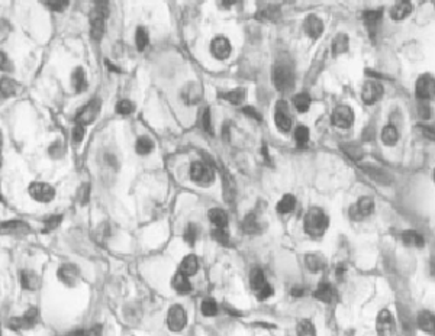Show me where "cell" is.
I'll use <instances>...</instances> for the list:
<instances>
[{
	"instance_id": "obj_1",
	"label": "cell",
	"mask_w": 435,
	"mask_h": 336,
	"mask_svg": "<svg viewBox=\"0 0 435 336\" xmlns=\"http://www.w3.org/2000/svg\"><path fill=\"white\" fill-rule=\"evenodd\" d=\"M303 226H305V232L307 235H310L314 238H319L328 229L330 219L324 210H321L319 208H312L306 213Z\"/></svg>"
},
{
	"instance_id": "obj_2",
	"label": "cell",
	"mask_w": 435,
	"mask_h": 336,
	"mask_svg": "<svg viewBox=\"0 0 435 336\" xmlns=\"http://www.w3.org/2000/svg\"><path fill=\"white\" fill-rule=\"evenodd\" d=\"M109 15L107 5H96L90 15V35L94 41H100L105 34V21Z\"/></svg>"
},
{
	"instance_id": "obj_3",
	"label": "cell",
	"mask_w": 435,
	"mask_h": 336,
	"mask_svg": "<svg viewBox=\"0 0 435 336\" xmlns=\"http://www.w3.org/2000/svg\"><path fill=\"white\" fill-rule=\"evenodd\" d=\"M294 76L289 65L279 64L273 70V83L279 92H287L293 87Z\"/></svg>"
},
{
	"instance_id": "obj_4",
	"label": "cell",
	"mask_w": 435,
	"mask_h": 336,
	"mask_svg": "<svg viewBox=\"0 0 435 336\" xmlns=\"http://www.w3.org/2000/svg\"><path fill=\"white\" fill-rule=\"evenodd\" d=\"M190 178L198 184L208 185L215 180V171L209 164L195 161L190 165Z\"/></svg>"
},
{
	"instance_id": "obj_5",
	"label": "cell",
	"mask_w": 435,
	"mask_h": 336,
	"mask_svg": "<svg viewBox=\"0 0 435 336\" xmlns=\"http://www.w3.org/2000/svg\"><path fill=\"white\" fill-rule=\"evenodd\" d=\"M100 107H102L100 99H92V100L77 113V116H76V123H77V125H83V126L93 123L94 120H96V117H97V115H99V112H100Z\"/></svg>"
},
{
	"instance_id": "obj_6",
	"label": "cell",
	"mask_w": 435,
	"mask_h": 336,
	"mask_svg": "<svg viewBox=\"0 0 435 336\" xmlns=\"http://www.w3.org/2000/svg\"><path fill=\"white\" fill-rule=\"evenodd\" d=\"M331 122H332L334 126L341 127V129L350 127L354 123L353 109L350 106H345V104L337 106L334 109L332 115H331Z\"/></svg>"
},
{
	"instance_id": "obj_7",
	"label": "cell",
	"mask_w": 435,
	"mask_h": 336,
	"mask_svg": "<svg viewBox=\"0 0 435 336\" xmlns=\"http://www.w3.org/2000/svg\"><path fill=\"white\" fill-rule=\"evenodd\" d=\"M167 324H168V329L173 330V332L183 330L184 326L188 324L186 310L181 306H178V304L171 306L170 310H168V314H167Z\"/></svg>"
},
{
	"instance_id": "obj_8",
	"label": "cell",
	"mask_w": 435,
	"mask_h": 336,
	"mask_svg": "<svg viewBox=\"0 0 435 336\" xmlns=\"http://www.w3.org/2000/svg\"><path fill=\"white\" fill-rule=\"evenodd\" d=\"M383 93H385V89L379 81H365L363 89H361V99L365 104L371 106L383 97Z\"/></svg>"
},
{
	"instance_id": "obj_9",
	"label": "cell",
	"mask_w": 435,
	"mask_h": 336,
	"mask_svg": "<svg viewBox=\"0 0 435 336\" xmlns=\"http://www.w3.org/2000/svg\"><path fill=\"white\" fill-rule=\"evenodd\" d=\"M416 97L421 100H431L434 99L435 93V83L434 77L431 74H423L416 81Z\"/></svg>"
},
{
	"instance_id": "obj_10",
	"label": "cell",
	"mask_w": 435,
	"mask_h": 336,
	"mask_svg": "<svg viewBox=\"0 0 435 336\" xmlns=\"http://www.w3.org/2000/svg\"><path fill=\"white\" fill-rule=\"evenodd\" d=\"M29 194L31 197L36 200V201H41V203H48L51 201L54 196H55V190L52 185L47 184V183H32L29 185Z\"/></svg>"
},
{
	"instance_id": "obj_11",
	"label": "cell",
	"mask_w": 435,
	"mask_h": 336,
	"mask_svg": "<svg viewBox=\"0 0 435 336\" xmlns=\"http://www.w3.org/2000/svg\"><path fill=\"white\" fill-rule=\"evenodd\" d=\"M375 210V200L371 197L368 196H363L357 205L351 208V216L354 219H361V218H367L373 213Z\"/></svg>"
},
{
	"instance_id": "obj_12",
	"label": "cell",
	"mask_w": 435,
	"mask_h": 336,
	"mask_svg": "<svg viewBox=\"0 0 435 336\" xmlns=\"http://www.w3.org/2000/svg\"><path fill=\"white\" fill-rule=\"evenodd\" d=\"M38 320V310L35 307L29 309L22 317H13L9 320V326L13 329H29L36 323Z\"/></svg>"
},
{
	"instance_id": "obj_13",
	"label": "cell",
	"mask_w": 435,
	"mask_h": 336,
	"mask_svg": "<svg viewBox=\"0 0 435 336\" xmlns=\"http://www.w3.org/2000/svg\"><path fill=\"white\" fill-rule=\"evenodd\" d=\"M211 51L213 54V57L216 59H226V58L231 55V44L229 41L225 38V36H218L212 41L211 44Z\"/></svg>"
},
{
	"instance_id": "obj_14",
	"label": "cell",
	"mask_w": 435,
	"mask_h": 336,
	"mask_svg": "<svg viewBox=\"0 0 435 336\" xmlns=\"http://www.w3.org/2000/svg\"><path fill=\"white\" fill-rule=\"evenodd\" d=\"M377 332L380 335H392L395 332V320L389 310H382L376 320Z\"/></svg>"
},
{
	"instance_id": "obj_15",
	"label": "cell",
	"mask_w": 435,
	"mask_h": 336,
	"mask_svg": "<svg viewBox=\"0 0 435 336\" xmlns=\"http://www.w3.org/2000/svg\"><path fill=\"white\" fill-rule=\"evenodd\" d=\"M58 278L66 284V286H70V287H74L79 280H80V271L76 265H63L58 270L57 273Z\"/></svg>"
},
{
	"instance_id": "obj_16",
	"label": "cell",
	"mask_w": 435,
	"mask_h": 336,
	"mask_svg": "<svg viewBox=\"0 0 435 336\" xmlns=\"http://www.w3.org/2000/svg\"><path fill=\"white\" fill-rule=\"evenodd\" d=\"M183 100L186 102V104L192 106V104H196L198 102H200L202 96H203V90H202V86L196 81H190L188 86L183 89Z\"/></svg>"
},
{
	"instance_id": "obj_17",
	"label": "cell",
	"mask_w": 435,
	"mask_h": 336,
	"mask_svg": "<svg viewBox=\"0 0 435 336\" xmlns=\"http://www.w3.org/2000/svg\"><path fill=\"white\" fill-rule=\"evenodd\" d=\"M303 29H305L307 36L317 39L324 32V22L315 15H309L303 22Z\"/></svg>"
},
{
	"instance_id": "obj_18",
	"label": "cell",
	"mask_w": 435,
	"mask_h": 336,
	"mask_svg": "<svg viewBox=\"0 0 435 336\" xmlns=\"http://www.w3.org/2000/svg\"><path fill=\"white\" fill-rule=\"evenodd\" d=\"M274 122L277 127L282 130V132H289L290 127H292V119L287 115V109H286V103L284 102H280L277 103V110H276V115H274Z\"/></svg>"
},
{
	"instance_id": "obj_19",
	"label": "cell",
	"mask_w": 435,
	"mask_h": 336,
	"mask_svg": "<svg viewBox=\"0 0 435 336\" xmlns=\"http://www.w3.org/2000/svg\"><path fill=\"white\" fill-rule=\"evenodd\" d=\"M412 9H413V6H412L411 0H399V2L392 8L390 18H392L393 21H403V19H406V18L411 15Z\"/></svg>"
},
{
	"instance_id": "obj_20",
	"label": "cell",
	"mask_w": 435,
	"mask_h": 336,
	"mask_svg": "<svg viewBox=\"0 0 435 336\" xmlns=\"http://www.w3.org/2000/svg\"><path fill=\"white\" fill-rule=\"evenodd\" d=\"M178 271H180L181 274H184L186 277L195 276V274L199 271V261H198L196 255H188V256L181 261Z\"/></svg>"
},
{
	"instance_id": "obj_21",
	"label": "cell",
	"mask_w": 435,
	"mask_h": 336,
	"mask_svg": "<svg viewBox=\"0 0 435 336\" xmlns=\"http://www.w3.org/2000/svg\"><path fill=\"white\" fill-rule=\"evenodd\" d=\"M305 262L307 270L312 273L322 271L327 266V259L322 254H307L305 258Z\"/></svg>"
},
{
	"instance_id": "obj_22",
	"label": "cell",
	"mask_w": 435,
	"mask_h": 336,
	"mask_svg": "<svg viewBox=\"0 0 435 336\" xmlns=\"http://www.w3.org/2000/svg\"><path fill=\"white\" fill-rule=\"evenodd\" d=\"M29 231V226L22 220H8L0 225V232L3 233H22Z\"/></svg>"
},
{
	"instance_id": "obj_23",
	"label": "cell",
	"mask_w": 435,
	"mask_h": 336,
	"mask_svg": "<svg viewBox=\"0 0 435 336\" xmlns=\"http://www.w3.org/2000/svg\"><path fill=\"white\" fill-rule=\"evenodd\" d=\"M171 287L176 290L177 293L180 294H186V293H190L192 291V284L188 280V277L184 274H181L180 271L173 276V280H171Z\"/></svg>"
},
{
	"instance_id": "obj_24",
	"label": "cell",
	"mask_w": 435,
	"mask_h": 336,
	"mask_svg": "<svg viewBox=\"0 0 435 336\" xmlns=\"http://www.w3.org/2000/svg\"><path fill=\"white\" fill-rule=\"evenodd\" d=\"M71 84H73V89L77 93L84 92L87 89V77H86V73L83 69H76L71 74Z\"/></svg>"
},
{
	"instance_id": "obj_25",
	"label": "cell",
	"mask_w": 435,
	"mask_h": 336,
	"mask_svg": "<svg viewBox=\"0 0 435 336\" xmlns=\"http://www.w3.org/2000/svg\"><path fill=\"white\" fill-rule=\"evenodd\" d=\"M314 297L322 303H331V300L334 299V287L330 283H321L314 293Z\"/></svg>"
},
{
	"instance_id": "obj_26",
	"label": "cell",
	"mask_w": 435,
	"mask_h": 336,
	"mask_svg": "<svg viewBox=\"0 0 435 336\" xmlns=\"http://www.w3.org/2000/svg\"><path fill=\"white\" fill-rule=\"evenodd\" d=\"M208 218L215 225V228H226V225H228V215L222 209H211L209 213H208Z\"/></svg>"
},
{
	"instance_id": "obj_27",
	"label": "cell",
	"mask_w": 435,
	"mask_h": 336,
	"mask_svg": "<svg viewBox=\"0 0 435 336\" xmlns=\"http://www.w3.org/2000/svg\"><path fill=\"white\" fill-rule=\"evenodd\" d=\"M221 99H224L226 102H229L231 104H242V102L245 100V90L244 89H234L229 92H222L218 94Z\"/></svg>"
},
{
	"instance_id": "obj_28",
	"label": "cell",
	"mask_w": 435,
	"mask_h": 336,
	"mask_svg": "<svg viewBox=\"0 0 435 336\" xmlns=\"http://www.w3.org/2000/svg\"><path fill=\"white\" fill-rule=\"evenodd\" d=\"M434 314L431 312H421L418 314V326L422 329L423 332L434 335Z\"/></svg>"
},
{
	"instance_id": "obj_29",
	"label": "cell",
	"mask_w": 435,
	"mask_h": 336,
	"mask_svg": "<svg viewBox=\"0 0 435 336\" xmlns=\"http://www.w3.org/2000/svg\"><path fill=\"white\" fill-rule=\"evenodd\" d=\"M399 141V132L396 126L393 125H388V126L383 127L382 130V142L388 147H395Z\"/></svg>"
},
{
	"instance_id": "obj_30",
	"label": "cell",
	"mask_w": 435,
	"mask_h": 336,
	"mask_svg": "<svg viewBox=\"0 0 435 336\" xmlns=\"http://www.w3.org/2000/svg\"><path fill=\"white\" fill-rule=\"evenodd\" d=\"M21 284L25 290L34 291L39 287V278L32 271H22L21 273Z\"/></svg>"
},
{
	"instance_id": "obj_31",
	"label": "cell",
	"mask_w": 435,
	"mask_h": 336,
	"mask_svg": "<svg viewBox=\"0 0 435 336\" xmlns=\"http://www.w3.org/2000/svg\"><path fill=\"white\" fill-rule=\"evenodd\" d=\"M250 284H251V289L254 290L256 294L267 284L266 277H264V273H263L260 268H254V270L251 271V274H250Z\"/></svg>"
},
{
	"instance_id": "obj_32",
	"label": "cell",
	"mask_w": 435,
	"mask_h": 336,
	"mask_svg": "<svg viewBox=\"0 0 435 336\" xmlns=\"http://www.w3.org/2000/svg\"><path fill=\"white\" fill-rule=\"evenodd\" d=\"M348 45H350L348 35L338 34L334 38V42H332V54L334 55L344 54L345 51H348Z\"/></svg>"
},
{
	"instance_id": "obj_33",
	"label": "cell",
	"mask_w": 435,
	"mask_h": 336,
	"mask_svg": "<svg viewBox=\"0 0 435 336\" xmlns=\"http://www.w3.org/2000/svg\"><path fill=\"white\" fill-rule=\"evenodd\" d=\"M383 19V11H365L363 13V21L365 26L370 29H375Z\"/></svg>"
},
{
	"instance_id": "obj_34",
	"label": "cell",
	"mask_w": 435,
	"mask_h": 336,
	"mask_svg": "<svg viewBox=\"0 0 435 336\" xmlns=\"http://www.w3.org/2000/svg\"><path fill=\"white\" fill-rule=\"evenodd\" d=\"M402 239H403L405 245L413 246V248H422L423 243H425L422 236L415 231H405L402 235Z\"/></svg>"
},
{
	"instance_id": "obj_35",
	"label": "cell",
	"mask_w": 435,
	"mask_h": 336,
	"mask_svg": "<svg viewBox=\"0 0 435 336\" xmlns=\"http://www.w3.org/2000/svg\"><path fill=\"white\" fill-rule=\"evenodd\" d=\"M294 206H296V198H294L293 194H284L282 200L277 203V212L282 215H286V213H290Z\"/></svg>"
},
{
	"instance_id": "obj_36",
	"label": "cell",
	"mask_w": 435,
	"mask_h": 336,
	"mask_svg": "<svg viewBox=\"0 0 435 336\" xmlns=\"http://www.w3.org/2000/svg\"><path fill=\"white\" fill-rule=\"evenodd\" d=\"M363 170H364L365 173H367V175L370 177V178H373V180H376L377 183H380V184H390V178H389V175L385 171H382V170H379V168H370V167H363Z\"/></svg>"
},
{
	"instance_id": "obj_37",
	"label": "cell",
	"mask_w": 435,
	"mask_h": 336,
	"mask_svg": "<svg viewBox=\"0 0 435 336\" xmlns=\"http://www.w3.org/2000/svg\"><path fill=\"white\" fill-rule=\"evenodd\" d=\"M16 92H18V84L15 83V80L8 79V77L0 80V93H2V96L11 97V96H15Z\"/></svg>"
},
{
	"instance_id": "obj_38",
	"label": "cell",
	"mask_w": 435,
	"mask_h": 336,
	"mask_svg": "<svg viewBox=\"0 0 435 336\" xmlns=\"http://www.w3.org/2000/svg\"><path fill=\"white\" fill-rule=\"evenodd\" d=\"M293 104L297 112H300V113L307 112V110H309V107H310V97H309V94H306V93H300V94L294 96Z\"/></svg>"
},
{
	"instance_id": "obj_39",
	"label": "cell",
	"mask_w": 435,
	"mask_h": 336,
	"mask_svg": "<svg viewBox=\"0 0 435 336\" xmlns=\"http://www.w3.org/2000/svg\"><path fill=\"white\" fill-rule=\"evenodd\" d=\"M135 148H137V152H138V154H141V155H147V154H150V152L154 150L153 139L150 138V137H140V138L137 139V145H135Z\"/></svg>"
},
{
	"instance_id": "obj_40",
	"label": "cell",
	"mask_w": 435,
	"mask_h": 336,
	"mask_svg": "<svg viewBox=\"0 0 435 336\" xmlns=\"http://www.w3.org/2000/svg\"><path fill=\"white\" fill-rule=\"evenodd\" d=\"M242 229L245 233H256L259 232V222H257V216L254 213H248L245 216V219L242 222Z\"/></svg>"
},
{
	"instance_id": "obj_41",
	"label": "cell",
	"mask_w": 435,
	"mask_h": 336,
	"mask_svg": "<svg viewBox=\"0 0 435 336\" xmlns=\"http://www.w3.org/2000/svg\"><path fill=\"white\" fill-rule=\"evenodd\" d=\"M200 310L203 313V316L206 317H212L218 313V304L216 301L213 300L212 297H208L205 300L202 301V306H200Z\"/></svg>"
},
{
	"instance_id": "obj_42",
	"label": "cell",
	"mask_w": 435,
	"mask_h": 336,
	"mask_svg": "<svg viewBox=\"0 0 435 336\" xmlns=\"http://www.w3.org/2000/svg\"><path fill=\"white\" fill-rule=\"evenodd\" d=\"M135 42H137V48L138 51H144L148 42H150V36H148V32L145 28H138L137 29V34H135Z\"/></svg>"
},
{
	"instance_id": "obj_43",
	"label": "cell",
	"mask_w": 435,
	"mask_h": 336,
	"mask_svg": "<svg viewBox=\"0 0 435 336\" xmlns=\"http://www.w3.org/2000/svg\"><path fill=\"white\" fill-rule=\"evenodd\" d=\"M280 16V8L277 6H269L264 11H260L257 18L259 19H266V21H276Z\"/></svg>"
},
{
	"instance_id": "obj_44",
	"label": "cell",
	"mask_w": 435,
	"mask_h": 336,
	"mask_svg": "<svg viewBox=\"0 0 435 336\" xmlns=\"http://www.w3.org/2000/svg\"><path fill=\"white\" fill-rule=\"evenodd\" d=\"M212 238L221 245H225V246L229 245V233L226 232V228H215L212 231Z\"/></svg>"
},
{
	"instance_id": "obj_45",
	"label": "cell",
	"mask_w": 435,
	"mask_h": 336,
	"mask_svg": "<svg viewBox=\"0 0 435 336\" xmlns=\"http://www.w3.org/2000/svg\"><path fill=\"white\" fill-rule=\"evenodd\" d=\"M297 333H299V335L312 336L317 333V330H315L314 323H312L310 320L305 319V320H300V322L297 323Z\"/></svg>"
},
{
	"instance_id": "obj_46",
	"label": "cell",
	"mask_w": 435,
	"mask_h": 336,
	"mask_svg": "<svg viewBox=\"0 0 435 336\" xmlns=\"http://www.w3.org/2000/svg\"><path fill=\"white\" fill-rule=\"evenodd\" d=\"M294 139H296V142L300 147L307 144V141H309V129L305 125H299L296 127V130H294Z\"/></svg>"
},
{
	"instance_id": "obj_47",
	"label": "cell",
	"mask_w": 435,
	"mask_h": 336,
	"mask_svg": "<svg viewBox=\"0 0 435 336\" xmlns=\"http://www.w3.org/2000/svg\"><path fill=\"white\" fill-rule=\"evenodd\" d=\"M196 239H198V228H196V225L189 223L186 231H184V241H186L190 246H193L195 242H196Z\"/></svg>"
},
{
	"instance_id": "obj_48",
	"label": "cell",
	"mask_w": 435,
	"mask_h": 336,
	"mask_svg": "<svg viewBox=\"0 0 435 336\" xmlns=\"http://www.w3.org/2000/svg\"><path fill=\"white\" fill-rule=\"evenodd\" d=\"M70 5V0H47L48 9L52 12H64Z\"/></svg>"
},
{
	"instance_id": "obj_49",
	"label": "cell",
	"mask_w": 435,
	"mask_h": 336,
	"mask_svg": "<svg viewBox=\"0 0 435 336\" xmlns=\"http://www.w3.org/2000/svg\"><path fill=\"white\" fill-rule=\"evenodd\" d=\"M342 150L345 151V154L351 157L354 161H360L363 158V151L357 145H347V147H342Z\"/></svg>"
},
{
	"instance_id": "obj_50",
	"label": "cell",
	"mask_w": 435,
	"mask_h": 336,
	"mask_svg": "<svg viewBox=\"0 0 435 336\" xmlns=\"http://www.w3.org/2000/svg\"><path fill=\"white\" fill-rule=\"evenodd\" d=\"M134 109H135V106H134V103H132L131 100H120V102L116 104V112H118L119 115H131V113L134 112Z\"/></svg>"
},
{
	"instance_id": "obj_51",
	"label": "cell",
	"mask_w": 435,
	"mask_h": 336,
	"mask_svg": "<svg viewBox=\"0 0 435 336\" xmlns=\"http://www.w3.org/2000/svg\"><path fill=\"white\" fill-rule=\"evenodd\" d=\"M61 220H63V216H61V215H54V216H51V218L45 219V229H44V232L47 233V232H51V231H54V229H57V228L59 226V223H61Z\"/></svg>"
},
{
	"instance_id": "obj_52",
	"label": "cell",
	"mask_w": 435,
	"mask_h": 336,
	"mask_svg": "<svg viewBox=\"0 0 435 336\" xmlns=\"http://www.w3.org/2000/svg\"><path fill=\"white\" fill-rule=\"evenodd\" d=\"M202 126H203V129H205L208 133H213L211 120V110H209V109H205V110H203V115H202Z\"/></svg>"
},
{
	"instance_id": "obj_53",
	"label": "cell",
	"mask_w": 435,
	"mask_h": 336,
	"mask_svg": "<svg viewBox=\"0 0 435 336\" xmlns=\"http://www.w3.org/2000/svg\"><path fill=\"white\" fill-rule=\"evenodd\" d=\"M84 133H86V129L83 125H76L74 129H73V141L76 144H80L84 138Z\"/></svg>"
},
{
	"instance_id": "obj_54",
	"label": "cell",
	"mask_w": 435,
	"mask_h": 336,
	"mask_svg": "<svg viewBox=\"0 0 435 336\" xmlns=\"http://www.w3.org/2000/svg\"><path fill=\"white\" fill-rule=\"evenodd\" d=\"M89 197H90V185L89 184H83L79 190V200L82 205H86L89 201Z\"/></svg>"
},
{
	"instance_id": "obj_55",
	"label": "cell",
	"mask_w": 435,
	"mask_h": 336,
	"mask_svg": "<svg viewBox=\"0 0 435 336\" xmlns=\"http://www.w3.org/2000/svg\"><path fill=\"white\" fill-rule=\"evenodd\" d=\"M12 70V62L9 57L0 51V71H11Z\"/></svg>"
},
{
	"instance_id": "obj_56",
	"label": "cell",
	"mask_w": 435,
	"mask_h": 336,
	"mask_svg": "<svg viewBox=\"0 0 435 336\" xmlns=\"http://www.w3.org/2000/svg\"><path fill=\"white\" fill-rule=\"evenodd\" d=\"M270 296H273V287L267 283V284L257 293V297H259L260 300H266V299H269Z\"/></svg>"
},
{
	"instance_id": "obj_57",
	"label": "cell",
	"mask_w": 435,
	"mask_h": 336,
	"mask_svg": "<svg viewBox=\"0 0 435 336\" xmlns=\"http://www.w3.org/2000/svg\"><path fill=\"white\" fill-rule=\"evenodd\" d=\"M242 113H245V115L250 116V117H253V119L261 120V115H260L256 109H253V107H250V106H247V107H244V109H242Z\"/></svg>"
},
{
	"instance_id": "obj_58",
	"label": "cell",
	"mask_w": 435,
	"mask_h": 336,
	"mask_svg": "<svg viewBox=\"0 0 435 336\" xmlns=\"http://www.w3.org/2000/svg\"><path fill=\"white\" fill-rule=\"evenodd\" d=\"M305 294V291H303V289H299V287H294L293 290H292V296L293 297H302Z\"/></svg>"
},
{
	"instance_id": "obj_59",
	"label": "cell",
	"mask_w": 435,
	"mask_h": 336,
	"mask_svg": "<svg viewBox=\"0 0 435 336\" xmlns=\"http://www.w3.org/2000/svg\"><path fill=\"white\" fill-rule=\"evenodd\" d=\"M106 65H107V67H109V70H110V71H113V73H119V69H118V67H115V65H112V64H110V62H109V61H106Z\"/></svg>"
},
{
	"instance_id": "obj_60",
	"label": "cell",
	"mask_w": 435,
	"mask_h": 336,
	"mask_svg": "<svg viewBox=\"0 0 435 336\" xmlns=\"http://www.w3.org/2000/svg\"><path fill=\"white\" fill-rule=\"evenodd\" d=\"M236 0H222V3H224L225 8H229V6H232L234 3H235Z\"/></svg>"
},
{
	"instance_id": "obj_61",
	"label": "cell",
	"mask_w": 435,
	"mask_h": 336,
	"mask_svg": "<svg viewBox=\"0 0 435 336\" xmlns=\"http://www.w3.org/2000/svg\"><path fill=\"white\" fill-rule=\"evenodd\" d=\"M96 5H107V0H94Z\"/></svg>"
},
{
	"instance_id": "obj_62",
	"label": "cell",
	"mask_w": 435,
	"mask_h": 336,
	"mask_svg": "<svg viewBox=\"0 0 435 336\" xmlns=\"http://www.w3.org/2000/svg\"><path fill=\"white\" fill-rule=\"evenodd\" d=\"M2 144L3 141H2V132H0V165H2Z\"/></svg>"
},
{
	"instance_id": "obj_63",
	"label": "cell",
	"mask_w": 435,
	"mask_h": 336,
	"mask_svg": "<svg viewBox=\"0 0 435 336\" xmlns=\"http://www.w3.org/2000/svg\"><path fill=\"white\" fill-rule=\"evenodd\" d=\"M0 201H2V193H0Z\"/></svg>"
},
{
	"instance_id": "obj_64",
	"label": "cell",
	"mask_w": 435,
	"mask_h": 336,
	"mask_svg": "<svg viewBox=\"0 0 435 336\" xmlns=\"http://www.w3.org/2000/svg\"><path fill=\"white\" fill-rule=\"evenodd\" d=\"M0 333H2V327H0Z\"/></svg>"
}]
</instances>
